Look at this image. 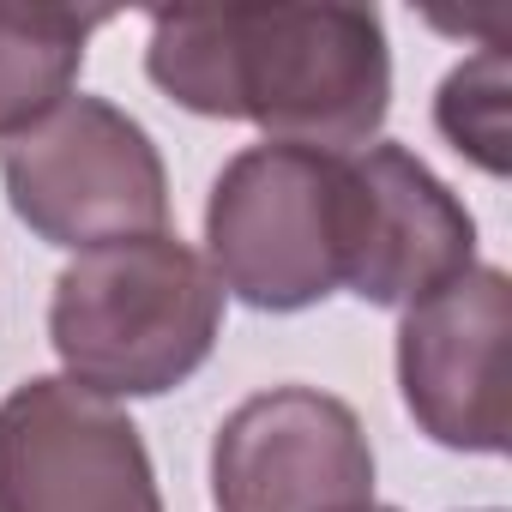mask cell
<instances>
[{"mask_svg":"<svg viewBox=\"0 0 512 512\" xmlns=\"http://www.w3.org/2000/svg\"><path fill=\"white\" fill-rule=\"evenodd\" d=\"M151 85L205 115L247 121L272 145L350 157L392 109V43L368 7H223L151 13Z\"/></svg>","mask_w":512,"mask_h":512,"instance_id":"6da1fadb","label":"cell"},{"mask_svg":"<svg viewBox=\"0 0 512 512\" xmlns=\"http://www.w3.org/2000/svg\"><path fill=\"white\" fill-rule=\"evenodd\" d=\"M223 332V284L181 235L91 247L55 278L49 344L97 398H163L187 386Z\"/></svg>","mask_w":512,"mask_h":512,"instance_id":"7a4b0ae2","label":"cell"},{"mask_svg":"<svg viewBox=\"0 0 512 512\" xmlns=\"http://www.w3.org/2000/svg\"><path fill=\"white\" fill-rule=\"evenodd\" d=\"M205 247L223 296L302 314L344 284V157L308 145L235 151L205 199Z\"/></svg>","mask_w":512,"mask_h":512,"instance_id":"3957f363","label":"cell"},{"mask_svg":"<svg viewBox=\"0 0 512 512\" xmlns=\"http://www.w3.org/2000/svg\"><path fill=\"white\" fill-rule=\"evenodd\" d=\"M13 217L67 253H91L133 235H163L169 169L151 133L109 97H67L31 133L0 145Z\"/></svg>","mask_w":512,"mask_h":512,"instance_id":"277c9868","label":"cell"},{"mask_svg":"<svg viewBox=\"0 0 512 512\" xmlns=\"http://www.w3.org/2000/svg\"><path fill=\"white\" fill-rule=\"evenodd\" d=\"M0 512H163L139 422L67 374H31L0 398Z\"/></svg>","mask_w":512,"mask_h":512,"instance_id":"5b68a950","label":"cell"},{"mask_svg":"<svg viewBox=\"0 0 512 512\" xmlns=\"http://www.w3.org/2000/svg\"><path fill=\"white\" fill-rule=\"evenodd\" d=\"M374 500V446L362 416L320 386L241 398L211 440L217 512H356Z\"/></svg>","mask_w":512,"mask_h":512,"instance_id":"8992f818","label":"cell"},{"mask_svg":"<svg viewBox=\"0 0 512 512\" xmlns=\"http://www.w3.org/2000/svg\"><path fill=\"white\" fill-rule=\"evenodd\" d=\"M476 266V217L404 145L344 157V290L368 308H416Z\"/></svg>","mask_w":512,"mask_h":512,"instance_id":"52a82bcc","label":"cell"},{"mask_svg":"<svg viewBox=\"0 0 512 512\" xmlns=\"http://www.w3.org/2000/svg\"><path fill=\"white\" fill-rule=\"evenodd\" d=\"M512 278L500 266H470L446 290L404 308L398 326V392L416 428L446 452H506V356Z\"/></svg>","mask_w":512,"mask_h":512,"instance_id":"ba28073f","label":"cell"},{"mask_svg":"<svg viewBox=\"0 0 512 512\" xmlns=\"http://www.w3.org/2000/svg\"><path fill=\"white\" fill-rule=\"evenodd\" d=\"M97 25L67 7H0V139L31 133L73 97Z\"/></svg>","mask_w":512,"mask_h":512,"instance_id":"9c48e42d","label":"cell"},{"mask_svg":"<svg viewBox=\"0 0 512 512\" xmlns=\"http://www.w3.org/2000/svg\"><path fill=\"white\" fill-rule=\"evenodd\" d=\"M506 97H512V85H506L500 43H488L482 55H470L464 67H452L446 85H440V97H434V127L446 133V145L464 151L488 175L512 169V157H506V139H512L506 133Z\"/></svg>","mask_w":512,"mask_h":512,"instance_id":"30bf717a","label":"cell"},{"mask_svg":"<svg viewBox=\"0 0 512 512\" xmlns=\"http://www.w3.org/2000/svg\"><path fill=\"white\" fill-rule=\"evenodd\" d=\"M356 512H398V506H380V500H368V506H356Z\"/></svg>","mask_w":512,"mask_h":512,"instance_id":"8fae6325","label":"cell"},{"mask_svg":"<svg viewBox=\"0 0 512 512\" xmlns=\"http://www.w3.org/2000/svg\"><path fill=\"white\" fill-rule=\"evenodd\" d=\"M488 512H494V506H488Z\"/></svg>","mask_w":512,"mask_h":512,"instance_id":"7c38bea8","label":"cell"}]
</instances>
